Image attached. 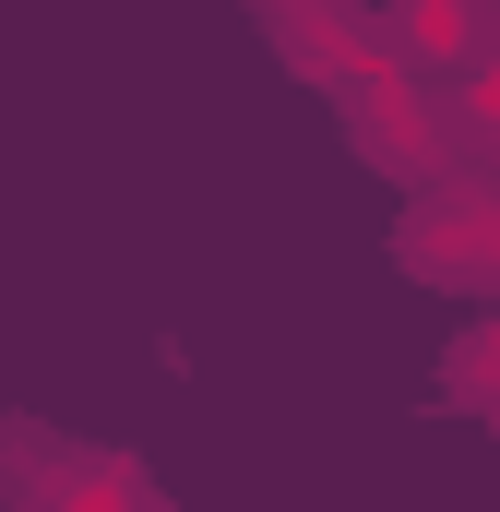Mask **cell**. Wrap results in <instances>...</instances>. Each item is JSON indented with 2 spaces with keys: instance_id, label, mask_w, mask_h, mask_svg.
<instances>
[{
  "instance_id": "cell-1",
  "label": "cell",
  "mask_w": 500,
  "mask_h": 512,
  "mask_svg": "<svg viewBox=\"0 0 500 512\" xmlns=\"http://www.w3.org/2000/svg\"><path fill=\"white\" fill-rule=\"evenodd\" d=\"M393 36H405V60H477L500 24L489 0H393Z\"/></svg>"
},
{
  "instance_id": "cell-2",
  "label": "cell",
  "mask_w": 500,
  "mask_h": 512,
  "mask_svg": "<svg viewBox=\"0 0 500 512\" xmlns=\"http://www.w3.org/2000/svg\"><path fill=\"white\" fill-rule=\"evenodd\" d=\"M465 120H477V143L500 155V36L477 48V84H465Z\"/></svg>"
}]
</instances>
